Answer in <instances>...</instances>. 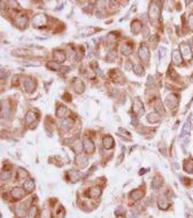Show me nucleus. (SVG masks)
<instances>
[{"label":"nucleus","instance_id":"f257e3e1","mask_svg":"<svg viewBox=\"0 0 193 218\" xmlns=\"http://www.w3.org/2000/svg\"><path fill=\"white\" fill-rule=\"evenodd\" d=\"M159 2H152L151 6H150V12H148V15H150V22L152 24H156V22L159 21V16H160V7H158Z\"/></svg>","mask_w":193,"mask_h":218},{"label":"nucleus","instance_id":"f03ea898","mask_svg":"<svg viewBox=\"0 0 193 218\" xmlns=\"http://www.w3.org/2000/svg\"><path fill=\"white\" fill-rule=\"evenodd\" d=\"M138 55H139L140 60H141L144 63L148 64V61H150V50H148V47H147L146 45H141V46L139 47V50H138Z\"/></svg>","mask_w":193,"mask_h":218},{"label":"nucleus","instance_id":"7ed1b4c3","mask_svg":"<svg viewBox=\"0 0 193 218\" xmlns=\"http://www.w3.org/2000/svg\"><path fill=\"white\" fill-rule=\"evenodd\" d=\"M179 53L182 54V56L183 57H185V59H191L192 57V50H191V46L189 45V44H186V42H182L180 45H179Z\"/></svg>","mask_w":193,"mask_h":218},{"label":"nucleus","instance_id":"20e7f679","mask_svg":"<svg viewBox=\"0 0 193 218\" xmlns=\"http://www.w3.org/2000/svg\"><path fill=\"white\" fill-rule=\"evenodd\" d=\"M46 22H47V17L44 14H37L32 18V24H33V27L36 28H41L43 25L46 24Z\"/></svg>","mask_w":193,"mask_h":218},{"label":"nucleus","instance_id":"39448f33","mask_svg":"<svg viewBox=\"0 0 193 218\" xmlns=\"http://www.w3.org/2000/svg\"><path fill=\"white\" fill-rule=\"evenodd\" d=\"M132 111H133L136 115H138V116H140L141 114H144V103H143V101H141L139 98H136V99L133 100V103H132Z\"/></svg>","mask_w":193,"mask_h":218},{"label":"nucleus","instance_id":"423d86ee","mask_svg":"<svg viewBox=\"0 0 193 218\" xmlns=\"http://www.w3.org/2000/svg\"><path fill=\"white\" fill-rule=\"evenodd\" d=\"M11 196L14 201H18L24 196V188L23 187H14L11 191Z\"/></svg>","mask_w":193,"mask_h":218},{"label":"nucleus","instance_id":"0eeeda50","mask_svg":"<svg viewBox=\"0 0 193 218\" xmlns=\"http://www.w3.org/2000/svg\"><path fill=\"white\" fill-rule=\"evenodd\" d=\"M23 86H24V90L28 93H32L36 90V82L31 77H27L23 82Z\"/></svg>","mask_w":193,"mask_h":218},{"label":"nucleus","instance_id":"6e6552de","mask_svg":"<svg viewBox=\"0 0 193 218\" xmlns=\"http://www.w3.org/2000/svg\"><path fill=\"white\" fill-rule=\"evenodd\" d=\"M83 145H84V150H85L87 154H93V153H94V150H96V146H94V142H93L90 138L86 137V138L84 139Z\"/></svg>","mask_w":193,"mask_h":218},{"label":"nucleus","instance_id":"1a4fd4ad","mask_svg":"<svg viewBox=\"0 0 193 218\" xmlns=\"http://www.w3.org/2000/svg\"><path fill=\"white\" fill-rule=\"evenodd\" d=\"M55 115H56V117L65 120L69 115V109L63 105H59L57 108H56V111H55Z\"/></svg>","mask_w":193,"mask_h":218},{"label":"nucleus","instance_id":"9d476101","mask_svg":"<svg viewBox=\"0 0 193 218\" xmlns=\"http://www.w3.org/2000/svg\"><path fill=\"white\" fill-rule=\"evenodd\" d=\"M178 96L176 94H170V96H167L165 99V103L169 108H176L178 106Z\"/></svg>","mask_w":193,"mask_h":218},{"label":"nucleus","instance_id":"9b49d317","mask_svg":"<svg viewBox=\"0 0 193 218\" xmlns=\"http://www.w3.org/2000/svg\"><path fill=\"white\" fill-rule=\"evenodd\" d=\"M109 77L113 79V82H116V83H123L124 81V77L123 75H122V72L120 70H115V69L110 70Z\"/></svg>","mask_w":193,"mask_h":218},{"label":"nucleus","instance_id":"f8f14e48","mask_svg":"<svg viewBox=\"0 0 193 218\" xmlns=\"http://www.w3.org/2000/svg\"><path fill=\"white\" fill-rule=\"evenodd\" d=\"M101 193H102V191H101V188L99 186H93V187L89 188V191L86 192V195L90 199H97V197H99L101 195Z\"/></svg>","mask_w":193,"mask_h":218},{"label":"nucleus","instance_id":"ddd939ff","mask_svg":"<svg viewBox=\"0 0 193 218\" xmlns=\"http://www.w3.org/2000/svg\"><path fill=\"white\" fill-rule=\"evenodd\" d=\"M72 87H74V90H75L78 94H82L83 92H84V90H85V85H84V83H83L82 79H79V78H75V79H74Z\"/></svg>","mask_w":193,"mask_h":218},{"label":"nucleus","instance_id":"4468645a","mask_svg":"<svg viewBox=\"0 0 193 218\" xmlns=\"http://www.w3.org/2000/svg\"><path fill=\"white\" fill-rule=\"evenodd\" d=\"M14 23L20 28V29H26L28 24V17L26 15H21V16H17L15 20H14Z\"/></svg>","mask_w":193,"mask_h":218},{"label":"nucleus","instance_id":"2eb2a0df","mask_svg":"<svg viewBox=\"0 0 193 218\" xmlns=\"http://www.w3.org/2000/svg\"><path fill=\"white\" fill-rule=\"evenodd\" d=\"M131 31L133 35H139L143 31V23L139 20H133L131 22Z\"/></svg>","mask_w":193,"mask_h":218},{"label":"nucleus","instance_id":"dca6fc26","mask_svg":"<svg viewBox=\"0 0 193 218\" xmlns=\"http://www.w3.org/2000/svg\"><path fill=\"white\" fill-rule=\"evenodd\" d=\"M87 157L84 156V155H77L76 156V160H75V163L76 165L79 168V169H84L87 166Z\"/></svg>","mask_w":193,"mask_h":218},{"label":"nucleus","instance_id":"f3484780","mask_svg":"<svg viewBox=\"0 0 193 218\" xmlns=\"http://www.w3.org/2000/svg\"><path fill=\"white\" fill-rule=\"evenodd\" d=\"M71 149L74 150L77 155H81V153H82V150L84 149V145L82 144V141L79 140V139H76L72 144H71Z\"/></svg>","mask_w":193,"mask_h":218},{"label":"nucleus","instance_id":"a211bd4d","mask_svg":"<svg viewBox=\"0 0 193 218\" xmlns=\"http://www.w3.org/2000/svg\"><path fill=\"white\" fill-rule=\"evenodd\" d=\"M53 57H54L55 62H57L59 64L60 63H63L66 61V59H67L66 54L62 51H57V50H55L54 52H53Z\"/></svg>","mask_w":193,"mask_h":218},{"label":"nucleus","instance_id":"6ab92c4d","mask_svg":"<svg viewBox=\"0 0 193 218\" xmlns=\"http://www.w3.org/2000/svg\"><path fill=\"white\" fill-rule=\"evenodd\" d=\"M114 138L111 136H105L104 139H102V146L106 148V149H111L114 147Z\"/></svg>","mask_w":193,"mask_h":218},{"label":"nucleus","instance_id":"aec40b11","mask_svg":"<svg viewBox=\"0 0 193 218\" xmlns=\"http://www.w3.org/2000/svg\"><path fill=\"white\" fill-rule=\"evenodd\" d=\"M23 188L28 193H31L35 190V180L31 179V178H28L27 180H24V183H23Z\"/></svg>","mask_w":193,"mask_h":218},{"label":"nucleus","instance_id":"412c9836","mask_svg":"<svg viewBox=\"0 0 193 218\" xmlns=\"http://www.w3.org/2000/svg\"><path fill=\"white\" fill-rule=\"evenodd\" d=\"M74 124H75V120L71 118V117H67V118H65V120L61 121V126H62V129L66 130V131L69 130V129H71V127L74 126Z\"/></svg>","mask_w":193,"mask_h":218},{"label":"nucleus","instance_id":"4be33fe9","mask_svg":"<svg viewBox=\"0 0 193 218\" xmlns=\"http://www.w3.org/2000/svg\"><path fill=\"white\" fill-rule=\"evenodd\" d=\"M120 52L123 55H128L132 52V46L129 42H122L120 45Z\"/></svg>","mask_w":193,"mask_h":218},{"label":"nucleus","instance_id":"5701e85b","mask_svg":"<svg viewBox=\"0 0 193 218\" xmlns=\"http://www.w3.org/2000/svg\"><path fill=\"white\" fill-rule=\"evenodd\" d=\"M144 195H145V192L141 191V190H135V191H132L130 193V197H131L132 200H135V201L141 200Z\"/></svg>","mask_w":193,"mask_h":218},{"label":"nucleus","instance_id":"b1692460","mask_svg":"<svg viewBox=\"0 0 193 218\" xmlns=\"http://www.w3.org/2000/svg\"><path fill=\"white\" fill-rule=\"evenodd\" d=\"M27 214V209H26V205H16L15 208V215L17 216L18 218H22L26 216Z\"/></svg>","mask_w":193,"mask_h":218},{"label":"nucleus","instance_id":"393cba45","mask_svg":"<svg viewBox=\"0 0 193 218\" xmlns=\"http://www.w3.org/2000/svg\"><path fill=\"white\" fill-rule=\"evenodd\" d=\"M37 114L35 113V111H32V110H29L27 113V115H26V123H28V124H32L33 122H36L37 121Z\"/></svg>","mask_w":193,"mask_h":218},{"label":"nucleus","instance_id":"a878e982","mask_svg":"<svg viewBox=\"0 0 193 218\" xmlns=\"http://www.w3.org/2000/svg\"><path fill=\"white\" fill-rule=\"evenodd\" d=\"M79 176H81V173H79L77 170H70V171H68V178L71 183H76V181H78Z\"/></svg>","mask_w":193,"mask_h":218},{"label":"nucleus","instance_id":"bb28decb","mask_svg":"<svg viewBox=\"0 0 193 218\" xmlns=\"http://www.w3.org/2000/svg\"><path fill=\"white\" fill-rule=\"evenodd\" d=\"M147 121L152 124H155V123L160 122V115L156 113V111H153V113H150L147 115Z\"/></svg>","mask_w":193,"mask_h":218},{"label":"nucleus","instance_id":"cd10ccee","mask_svg":"<svg viewBox=\"0 0 193 218\" xmlns=\"http://www.w3.org/2000/svg\"><path fill=\"white\" fill-rule=\"evenodd\" d=\"M182 61H183V56L179 53V51H174L172 52V63L176 66H179V64H182Z\"/></svg>","mask_w":193,"mask_h":218},{"label":"nucleus","instance_id":"c85d7f7f","mask_svg":"<svg viewBox=\"0 0 193 218\" xmlns=\"http://www.w3.org/2000/svg\"><path fill=\"white\" fill-rule=\"evenodd\" d=\"M161 185H162V178L159 177V176H155L153 178V180H152L151 187L153 190H158V188L161 187Z\"/></svg>","mask_w":193,"mask_h":218},{"label":"nucleus","instance_id":"c756f323","mask_svg":"<svg viewBox=\"0 0 193 218\" xmlns=\"http://www.w3.org/2000/svg\"><path fill=\"white\" fill-rule=\"evenodd\" d=\"M28 177H29V173L26 169H22V168H18L17 170V180H27Z\"/></svg>","mask_w":193,"mask_h":218},{"label":"nucleus","instance_id":"7c9ffc66","mask_svg":"<svg viewBox=\"0 0 193 218\" xmlns=\"http://www.w3.org/2000/svg\"><path fill=\"white\" fill-rule=\"evenodd\" d=\"M158 205H159V208L160 209H162V210H168L169 209V207H170V203L165 200V199H163V197H160L159 200H158Z\"/></svg>","mask_w":193,"mask_h":218},{"label":"nucleus","instance_id":"2f4dec72","mask_svg":"<svg viewBox=\"0 0 193 218\" xmlns=\"http://www.w3.org/2000/svg\"><path fill=\"white\" fill-rule=\"evenodd\" d=\"M46 67L48 69H51V70H54V71H60L61 70V66L57 62H55V61H48L46 63Z\"/></svg>","mask_w":193,"mask_h":218},{"label":"nucleus","instance_id":"473e14b6","mask_svg":"<svg viewBox=\"0 0 193 218\" xmlns=\"http://www.w3.org/2000/svg\"><path fill=\"white\" fill-rule=\"evenodd\" d=\"M38 214V208L36 205H31L28 211V218H36Z\"/></svg>","mask_w":193,"mask_h":218},{"label":"nucleus","instance_id":"72a5a7b5","mask_svg":"<svg viewBox=\"0 0 193 218\" xmlns=\"http://www.w3.org/2000/svg\"><path fill=\"white\" fill-rule=\"evenodd\" d=\"M132 70L135 71V74L138 75V76H143V75H144V68H143V66L139 64V63L133 64V66H132Z\"/></svg>","mask_w":193,"mask_h":218},{"label":"nucleus","instance_id":"f704fd0d","mask_svg":"<svg viewBox=\"0 0 193 218\" xmlns=\"http://www.w3.org/2000/svg\"><path fill=\"white\" fill-rule=\"evenodd\" d=\"M155 109H156V113H159V115L160 114H162V115H165V109H163V105H162V102L160 101V100H158L156 101V103H155Z\"/></svg>","mask_w":193,"mask_h":218},{"label":"nucleus","instance_id":"c9c22d12","mask_svg":"<svg viewBox=\"0 0 193 218\" xmlns=\"http://www.w3.org/2000/svg\"><path fill=\"white\" fill-rule=\"evenodd\" d=\"M165 55H167V48L163 47V46H161L160 50H159V60H160V62L165 59Z\"/></svg>","mask_w":193,"mask_h":218},{"label":"nucleus","instance_id":"e433bc0d","mask_svg":"<svg viewBox=\"0 0 193 218\" xmlns=\"http://www.w3.org/2000/svg\"><path fill=\"white\" fill-rule=\"evenodd\" d=\"M184 170L189 173H193V162H185V165H184Z\"/></svg>","mask_w":193,"mask_h":218},{"label":"nucleus","instance_id":"4c0bfd02","mask_svg":"<svg viewBox=\"0 0 193 218\" xmlns=\"http://www.w3.org/2000/svg\"><path fill=\"white\" fill-rule=\"evenodd\" d=\"M22 64H23L24 67H31V66H32V67H38V66H40L41 63L40 62H38V61H33V62H32V61H26V62H23Z\"/></svg>","mask_w":193,"mask_h":218},{"label":"nucleus","instance_id":"58836bf2","mask_svg":"<svg viewBox=\"0 0 193 218\" xmlns=\"http://www.w3.org/2000/svg\"><path fill=\"white\" fill-rule=\"evenodd\" d=\"M8 178H11V172L8 170H2L1 171V181L7 180Z\"/></svg>","mask_w":193,"mask_h":218},{"label":"nucleus","instance_id":"ea45409f","mask_svg":"<svg viewBox=\"0 0 193 218\" xmlns=\"http://www.w3.org/2000/svg\"><path fill=\"white\" fill-rule=\"evenodd\" d=\"M115 39H116L115 32H110L109 35L107 36V41H108V44H114V42H115Z\"/></svg>","mask_w":193,"mask_h":218},{"label":"nucleus","instance_id":"a19ab883","mask_svg":"<svg viewBox=\"0 0 193 218\" xmlns=\"http://www.w3.org/2000/svg\"><path fill=\"white\" fill-rule=\"evenodd\" d=\"M65 215H66V211H65L63 207L60 205V207L57 208V218H63L65 217Z\"/></svg>","mask_w":193,"mask_h":218},{"label":"nucleus","instance_id":"79ce46f5","mask_svg":"<svg viewBox=\"0 0 193 218\" xmlns=\"http://www.w3.org/2000/svg\"><path fill=\"white\" fill-rule=\"evenodd\" d=\"M8 116H9V108L8 107L2 108V110H1V117L2 118H8Z\"/></svg>","mask_w":193,"mask_h":218},{"label":"nucleus","instance_id":"37998d69","mask_svg":"<svg viewBox=\"0 0 193 218\" xmlns=\"http://www.w3.org/2000/svg\"><path fill=\"white\" fill-rule=\"evenodd\" d=\"M40 218H51V211L48 209H44L41 211Z\"/></svg>","mask_w":193,"mask_h":218},{"label":"nucleus","instance_id":"c03bdc74","mask_svg":"<svg viewBox=\"0 0 193 218\" xmlns=\"http://www.w3.org/2000/svg\"><path fill=\"white\" fill-rule=\"evenodd\" d=\"M106 60H107L108 62H113V61H115V54H114L113 52L108 53V54L106 55Z\"/></svg>","mask_w":193,"mask_h":218},{"label":"nucleus","instance_id":"a18cd8bd","mask_svg":"<svg viewBox=\"0 0 193 218\" xmlns=\"http://www.w3.org/2000/svg\"><path fill=\"white\" fill-rule=\"evenodd\" d=\"M187 127H189V121H186V122H185V124H184V126H183V130H182V133H180V137H184L185 132L187 131Z\"/></svg>","mask_w":193,"mask_h":218},{"label":"nucleus","instance_id":"49530a36","mask_svg":"<svg viewBox=\"0 0 193 218\" xmlns=\"http://www.w3.org/2000/svg\"><path fill=\"white\" fill-rule=\"evenodd\" d=\"M189 27L191 30H193V15H190L189 17Z\"/></svg>","mask_w":193,"mask_h":218},{"label":"nucleus","instance_id":"de8ad7c7","mask_svg":"<svg viewBox=\"0 0 193 218\" xmlns=\"http://www.w3.org/2000/svg\"><path fill=\"white\" fill-rule=\"evenodd\" d=\"M118 131L121 132V133H123V134H126V136H130V133L126 131V130H124V129H118Z\"/></svg>","mask_w":193,"mask_h":218},{"label":"nucleus","instance_id":"09e8293b","mask_svg":"<svg viewBox=\"0 0 193 218\" xmlns=\"http://www.w3.org/2000/svg\"><path fill=\"white\" fill-rule=\"evenodd\" d=\"M69 70H70L69 67H61V71H62V72H67Z\"/></svg>","mask_w":193,"mask_h":218},{"label":"nucleus","instance_id":"8fccbe9b","mask_svg":"<svg viewBox=\"0 0 193 218\" xmlns=\"http://www.w3.org/2000/svg\"><path fill=\"white\" fill-rule=\"evenodd\" d=\"M146 171H148V169H140V171H139V175L141 176V175L146 173Z\"/></svg>","mask_w":193,"mask_h":218},{"label":"nucleus","instance_id":"3c124183","mask_svg":"<svg viewBox=\"0 0 193 218\" xmlns=\"http://www.w3.org/2000/svg\"><path fill=\"white\" fill-rule=\"evenodd\" d=\"M63 98H66V99H65L66 101H70V94H68V93H66V94L63 96Z\"/></svg>","mask_w":193,"mask_h":218}]
</instances>
